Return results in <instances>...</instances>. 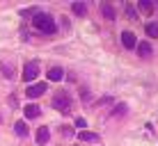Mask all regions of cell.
<instances>
[{"mask_svg":"<svg viewBox=\"0 0 158 146\" xmlns=\"http://www.w3.org/2000/svg\"><path fill=\"white\" fill-rule=\"evenodd\" d=\"M32 25H35L37 30H41L44 34H53V32H55V21L48 14H35L32 16Z\"/></svg>","mask_w":158,"mask_h":146,"instance_id":"1","label":"cell"},{"mask_svg":"<svg viewBox=\"0 0 158 146\" xmlns=\"http://www.w3.org/2000/svg\"><path fill=\"white\" fill-rule=\"evenodd\" d=\"M53 107H55L57 112H62V114H67L69 107H71V98H69L67 91H57L55 96H53Z\"/></svg>","mask_w":158,"mask_h":146,"instance_id":"2","label":"cell"},{"mask_svg":"<svg viewBox=\"0 0 158 146\" xmlns=\"http://www.w3.org/2000/svg\"><path fill=\"white\" fill-rule=\"evenodd\" d=\"M37 75H39V64L37 62H28L23 66V80L25 82H32V80H37Z\"/></svg>","mask_w":158,"mask_h":146,"instance_id":"3","label":"cell"},{"mask_svg":"<svg viewBox=\"0 0 158 146\" xmlns=\"http://www.w3.org/2000/svg\"><path fill=\"white\" fill-rule=\"evenodd\" d=\"M44 91H46V85H44V82H37V85H30V87L25 89V96H28V98H39Z\"/></svg>","mask_w":158,"mask_h":146,"instance_id":"4","label":"cell"},{"mask_svg":"<svg viewBox=\"0 0 158 146\" xmlns=\"http://www.w3.org/2000/svg\"><path fill=\"white\" fill-rule=\"evenodd\" d=\"M23 112H25V119H37L41 114V107L35 105V103H28V105L23 107Z\"/></svg>","mask_w":158,"mask_h":146,"instance_id":"5","label":"cell"},{"mask_svg":"<svg viewBox=\"0 0 158 146\" xmlns=\"http://www.w3.org/2000/svg\"><path fill=\"white\" fill-rule=\"evenodd\" d=\"M122 44H124V48H135L138 46V41H135V34L133 32H122Z\"/></svg>","mask_w":158,"mask_h":146,"instance_id":"6","label":"cell"},{"mask_svg":"<svg viewBox=\"0 0 158 146\" xmlns=\"http://www.w3.org/2000/svg\"><path fill=\"white\" fill-rule=\"evenodd\" d=\"M48 137H51V130H48L46 126H41L39 130H37V137L35 139H37V144H39V146H44V144L48 142Z\"/></svg>","mask_w":158,"mask_h":146,"instance_id":"7","label":"cell"},{"mask_svg":"<svg viewBox=\"0 0 158 146\" xmlns=\"http://www.w3.org/2000/svg\"><path fill=\"white\" fill-rule=\"evenodd\" d=\"M62 78H64V71L60 66H53L51 71H48V80H53V82H60Z\"/></svg>","mask_w":158,"mask_h":146,"instance_id":"8","label":"cell"},{"mask_svg":"<svg viewBox=\"0 0 158 146\" xmlns=\"http://www.w3.org/2000/svg\"><path fill=\"white\" fill-rule=\"evenodd\" d=\"M78 137H80V142H92V144L99 142V135H96V132H89V130H80Z\"/></svg>","mask_w":158,"mask_h":146,"instance_id":"9","label":"cell"},{"mask_svg":"<svg viewBox=\"0 0 158 146\" xmlns=\"http://www.w3.org/2000/svg\"><path fill=\"white\" fill-rule=\"evenodd\" d=\"M135 48H138L140 57H149V55H151V44H147V41H140Z\"/></svg>","mask_w":158,"mask_h":146,"instance_id":"10","label":"cell"},{"mask_svg":"<svg viewBox=\"0 0 158 146\" xmlns=\"http://www.w3.org/2000/svg\"><path fill=\"white\" fill-rule=\"evenodd\" d=\"M138 7H140L142 14H151V12H154V2H151V0H140Z\"/></svg>","mask_w":158,"mask_h":146,"instance_id":"11","label":"cell"},{"mask_svg":"<svg viewBox=\"0 0 158 146\" xmlns=\"http://www.w3.org/2000/svg\"><path fill=\"white\" fill-rule=\"evenodd\" d=\"M101 14L106 16L108 21H115V7H112V5H101Z\"/></svg>","mask_w":158,"mask_h":146,"instance_id":"12","label":"cell"},{"mask_svg":"<svg viewBox=\"0 0 158 146\" xmlns=\"http://www.w3.org/2000/svg\"><path fill=\"white\" fill-rule=\"evenodd\" d=\"M14 130L19 137H28V126H25V121H16L14 123Z\"/></svg>","mask_w":158,"mask_h":146,"instance_id":"13","label":"cell"},{"mask_svg":"<svg viewBox=\"0 0 158 146\" xmlns=\"http://www.w3.org/2000/svg\"><path fill=\"white\" fill-rule=\"evenodd\" d=\"M71 9H73L76 16H85V14H87V5H85V2H73Z\"/></svg>","mask_w":158,"mask_h":146,"instance_id":"14","label":"cell"},{"mask_svg":"<svg viewBox=\"0 0 158 146\" xmlns=\"http://www.w3.org/2000/svg\"><path fill=\"white\" fill-rule=\"evenodd\" d=\"M147 34L149 37H158V23H147Z\"/></svg>","mask_w":158,"mask_h":146,"instance_id":"15","label":"cell"},{"mask_svg":"<svg viewBox=\"0 0 158 146\" xmlns=\"http://www.w3.org/2000/svg\"><path fill=\"white\" fill-rule=\"evenodd\" d=\"M122 114H126V105H117L115 107V116H122Z\"/></svg>","mask_w":158,"mask_h":146,"instance_id":"16","label":"cell"},{"mask_svg":"<svg viewBox=\"0 0 158 146\" xmlns=\"http://www.w3.org/2000/svg\"><path fill=\"white\" fill-rule=\"evenodd\" d=\"M126 14H128V18H133V21L138 18V14H135V9L131 7V5H126Z\"/></svg>","mask_w":158,"mask_h":146,"instance_id":"17","label":"cell"},{"mask_svg":"<svg viewBox=\"0 0 158 146\" xmlns=\"http://www.w3.org/2000/svg\"><path fill=\"white\" fill-rule=\"evenodd\" d=\"M2 71H5V78H14V73H12V66L2 64Z\"/></svg>","mask_w":158,"mask_h":146,"instance_id":"18","label":"cell"},{"mask_svg":"<svg viewBox=\"0 0 158 146\" xmlns=\"http://www.w3.org/2000/svg\"><path fill=\"white\" fill-rule=\"evenodd\" d=\"M76 126H78V128H85L87 123H85V119H80V116H78V119H76Z\"/></svg>","mask_w":158,"mask_h":146,"instance_id":"19","label":"cell"},{"mask_svg":"<svg viewBox=\"0 0 158 146\" xmlns=\"http://www.w3.org/2000/svg\"><path fill=\"white\" fill-rule=\"evenodd\" d=\"M0 121H2V116H0Z\"/></svg>","mask_w":158,"mask_h":146,"instance_id":"20","label":"cell"}]
</instances>
